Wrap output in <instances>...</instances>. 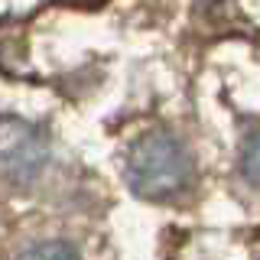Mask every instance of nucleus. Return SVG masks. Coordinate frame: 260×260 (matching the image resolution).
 <instances>
[{
    "instance_id": "nucleus-1",
    "label": "nucleus",
    "mask_w": 260,
    "mask_h": 260,
    "mask_svg": "<svg viewBox=\"0 0 260 260\" xmlns=\"http://www.w3.org/2000/svg\"><path fill=\"white\" fill-rule=\"evenodd\" d=\"M127 182L140 199L169 202L189 192L195 179V159L185 140L166 130H150L127 153Z\"/></svg>"
},
{
    "instance_id": "nucleus-2",
    "label": "nucleus",
    "mask_w": 260,
    "mask_h": 260,
    "mask_svg": "<svg viewBox=\"0 0 260 260\" xmlns=\"http://www.w3.org/2000/svg\"><path fill=\"white\" fill-rule=\"evenodd\" d=\"M49 162V137L29 120H0V179L13 185L36 182Z\"/></svg>"
},
{
    "instance_id": "nucleus-3",
    "label": "nucleus",
    "mask_w": 260,
    "mask_h": 260,
    "mask_svg": "<svg viewBox=\"0 0 260 260\" xmlns=\"http://www.w3.org/2000/svg\"><path fill=\"white\" fill-rule=\"evenodd\" d=\"M16 260H81V257L65 241H39V244H29Z\"/></svg>"
},
{
    "instance_id": "nucleus-4",
    "label": "nucleus",
    "mask_w": 260,
    "mask_h": 260,
    "mask_svg": "<svg viewBox=\"0 0 260 260\" xmlns=\"http://www.w3.org/2000/svg\"><path fill=\"white\" fill-rule=\"evenodd\" d=\"M241 173L254 189H260V130L244 140V150H241Z\"/></svg>"
}]
</instances>
